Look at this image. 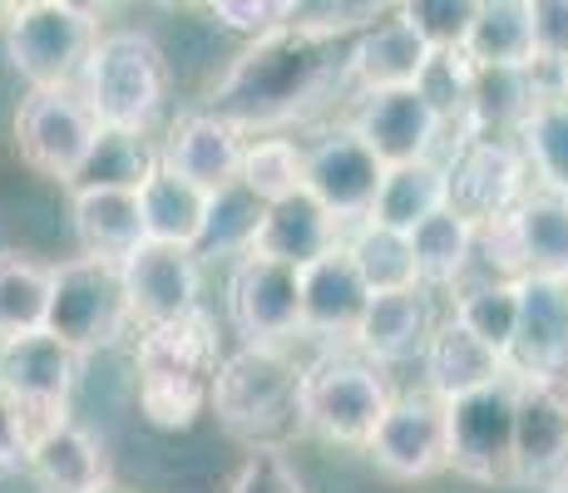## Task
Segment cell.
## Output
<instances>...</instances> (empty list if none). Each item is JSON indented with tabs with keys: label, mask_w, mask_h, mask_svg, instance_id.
<instances>
[{
	"label": "cell",
	"mask_w": 568,
	"mask_h": 493,
	"mask_svg": "<svg viewBox=\"0 0 568 493\" xmlns=\"http://www.w3.org/2000/svg\"><path fill=\"white\" fill-rule=\"evenodd\" d=\"M445 469L469 484H515V376L445 404Z\"/></svg>",
	"instance_id": "8"
},
{
	"label": "cell",
	"mask_w": 568,
	"mask_h": 493,
	"mask_svg": "<svg viewBox=\"0 0 568 493\" xmlns=\"http://www.w3.org/2000/svg\"><path fill=\"white\" fill-rule=\"evenodd\" d=\"M332 74H336V40L282 25L237 54L233 70L217 80L207 114L227 119L237 134L287 124L326 90Z\"/></svg>",
	"instance_id": "1"
},
{
	"label": "cell",
	"mask_w": 568,
	"mask_h": 493,
	"mask_svg": "<svg viewBox=\"0 0 568 493\" xmlns=\"http://www.w3.org/2000/svg\"><path fill=\"white\" fill-rule=\"evenodd\" d=\"M549 493H568V474H559V479H554V484H549Z\"/></svg>",
	"instance_id": "47"
},
{
	"label": "cell",
	"mask_w": 568,
	"mask_h": 493,
	"mask_svg": "<svg viewBox=\"0 0 568 493\" xmlns=\"http://www.w3.org/2000/svg\"><path fill=\"white\" fill-rule=\"evenodd\" d=\"M297 287H302V331L326 336V341H352L366 316L371 287L362 281L356 261L346 257V247H332L312 267H302Z\"/></svg>",
	"instance_id": "19"
},
{
	"label": "cell",
	"mask_w": 568,
	"mask_h": 493,
	"mask_svg": "<svg viewBox=\"0 0 568 493\" xmlns=\"http://www.w3.org/2000/svg\"><path fill=\"white\" fill-rule=\"evenodd\" d=\"M568 474V390L515 380V484Z\"/></svg>",
	"instance_id": "18"
},
{
	"label": "cell",
	"mask_w": 568,
	"mask_h": 493,
	"mask_svg": "<svg viewBox=\"0 0 568 493\" xmlns=\"http://www.w3.org/2000/svg\"><path fill=\"white\" fill-rule=\"evenodd\" d=\"M262 223V203L243 183H223L217 193H207V213H203V233L193 243V257H247L253 251Z\"/></svg>",
	"instance_id": "37"
},
{
	"label": "cell",
	"mask_w": 568,
	"mask_h": 493,
	"mask_svg": "<svg viewBox=\"0 0 568 493\" xmlns=\"http://www.w3.org/2000/svg\"><path fill=\"white\" fill-rule=\"evenodd\" d=\"M460 54L475 70H539L529 0H485V6H475Z\"/></svg>",
	"instance_id": "28"
},
{
	"label": "cell",
	"mask_w": 568,
	"mask_h": 493,
	"mask_svg": "<svg viewBox=\"0 0 568 493\" xmlns=\"http://www.w3.org/2000/svg\"><path fill=\"white\" fill-rule=\"evenodd\" d=\"M80 360L70 346H60L50 331L36 336H10L0 341V390L26 410L30 430H50V424L70 420V394L80 380Z\"/></svg>",
	"instance_id": "11"
},
{
	"label": "cell",
	"mask_w": 568,
	"mask_h": 493,
	"mask_svg": "<svg viewBox=\"0 0 568 493\" xmlns=\"http://www.w3.org/2000/svg\"><path fill=\"white\" fill-rule=\"evenodd\" d=\"M519 148L529 173L539 178V188L568 197V99L544 94L529 109V119L519 124Z\"/></svg>",
	"instance_id": "35"
},
{
	"label": "cell",
	"mask_w": 568,
	"mask_h": 493,
	"mask_svg": "<svg viewBox=\"0 0 568 493\" xmlns=\"http://www.w3.org/2000/svg\"><path fill=\"white\" fill-rule=\"evenodd\" d=\"M519 321L509 341L505 370L529 386L568 390V281L554 277H515Z\"/></svg>",
	"instance_id": "12"
},
{
	"label": "cell",
	"mask_w": 568,
	"mask_h": 493,
	"mask_svg": "<svg viewBox=\"0 0 568 493\" xmlns=\"http://www.w3.org/2000/svg\"><path fill=\"white\" fill-rule=\"evenodd\" d=\"M26 474L40 493H100L109 484V454L84 424L60 420L30 440Z\"/></svg>",
	"instance_id": "21"
},
{
	"label": "cell",
	"mask_w": 568,
	"mask_h": 493,
	"mask_svg": "<svg viewBox=\"0 0 568 493\" xmlns=\"http://www.w3.org/2000/svg\"><path fill=\"white\" fill-rule=\"evenodd\" d=\"M534 173L524 163L515 138H465L455 158L445 163V207L465 217L469 227H499L534 188Z\"/></svg>",
	"instance_id": "9"
},
{
	"label": "cell",
	"mask_w": 568,
	"mask_h": 493,
	"mask_svg": "<svg viewBox=\"0 0 568 493\" xmlns=\"http://www.w3.org/2000/svg\"><path fill=\"white\" fill-rule=\"evenodd\" d=\"M100 493H124V489H114V484H104V489H100Z\"/></svg>",
	"instance_id": "49"
},
{
	"label": "cell",
	"mask_w": 568,
	"mask_h": 493,
	"mask_svg": "<svg viewBox=\"0 0 568 493\" xmlns=\"http://www.w3.org/2000/svg\"><path fill=\"white\" fill-rule=\"evenodd\" d=\"M302 173H307V148L292 144V138H272V134L247 138L243 158H237V183H243L262 207L302 193Z\"/></svg>",
	"instance_id": "39"
},
{
	"label": "cell",
	"mask_w": 568,
	"mask_h": 493,
	"mask_svg": "<svg viewBox=\"0 0 568 493\" xmlns=\"http://www.w3.org/2000/svg\"><path fill=\"white\" fill-rule=\"evenodd\" d=\"M217 326L213 316L193 311L173 326L139 331L134 376H139V414L154 430H189L207 410V390L217 376Z\"/></svg>",
	"instance_id": "2"
},
{
	"label": "cell",
	"mask_w": 568,
	"mask_h": 493,
	"mask_svg": "<svg viewBox=\"0 0 568 493\" xmlns=\"http://www.w3.org/2000/svg\"><path fill=\"white\" fill-rule=\"evenodd\" d=\"M159 168V148L149 134L134 129H94V144L84 153L70 188H100V193H139Z\"/></svg>",
	"instance_id": "30"
},
{
	"label": "cell",
	"mask_w": 568,
	"mask_h": 493,
	"mask_svg": "<svg viewBox=\"0 0 568 493\" xmlns=\"http://www.w3.org/2000/svg\"><path fill=\"white\" fill-rule=\"evenodd\" d=\"M381 16H386V6H297V0H292L287 25L307 30V35H322V40H336L342 30L376 25Z\"/></svg>",
	"instance_id": "43"
},
{
	"label": "cell",
	"mask_w": 568,
	"mask_h": 493,
	"mask_svg": "<svg viewBox=\"0 0 568 493\" xmlns=\"http://www.w3.org/2000/svg\"><path fill=\"white\" fill-rule=\"evenodd\" d=\"M70 217H74V237H80V257L104 261V267H124L149 243L139 193L70 188Z\"/></svg>",
	"instance_id": "23"
},
{
	"label": "cell",
	"mask_w": 568,
	"mask_h": 493,
	"mask_svg": "<svg viewBox=\"0 0 568 493\" xmlns=\"http://www.w3.org/2000/svg\"><path fill=\"white\" fill-rule=\"evenodd\" d=\"M390 400L386 376L362 356H322L302 370V430L326 444L366 449Z\"/></svg>",
	"instance_id": "6"
},
{
	"label": "cell",
	"mask_w": 568,
	"mask_h": 493,
	"mask_svg": "<svg viewBox=\"0 0 568 493\" xmlns=\"http://www.w3.org/2000/svg\"><path fill=\"white\" fill-rule=\"evenodd\" d=\"M207 404L253 449H277L282 434L302 430V370L287 346H243L217 360Z\"/></svg>",
	"instance_id": "3"
},
{
	"label": "cell",
	"mask_w": 568,
	"mask_h": 493,
	"mask_svg": "<svg viewBox=\"0 0 568 493\" xmlns=\"http://www.w3.org/2000/svg\"><path fill=\"white\" fill-rule=\"evenodd\" d=\"M50 271V261L30 257V251L0 247V341L45 331Z\"/></svg>",
	"instance_id": "33"
},
{
	"label": "cell",
	"mask_w": 568,
	"mask_h": 493,
	"mask_svg": "<svg viewBox=\"0 0 568 493\" xmlns=\"http://www.w3.org/2000/svg\"><path fill=\"white\" fill-rule=\"evenodd\" d=\"M371 464L390 479H430L445 469V404L430 394H400L381 414L376 434L366 444Z\"/></svg>",
	"instance_id": "16"
},
{
	"label": "cell",
	"mask_w": 568,
	"mask_h": 493,
	"mask_svg": "<svg viewBox=\"0 0 568 493\" xmlns=\"http://www.w3.org/2000/svg\"><path fill=\"white\" fill-rule=\"evenodd\" d=\"M94 114L80 90H30L16 109V148L40 178L74 183L94 144Z\"/></svg>",
	"instance_id": "10"
},
{
	"label": "cell",
	"mask_w": 568,
	"mask_h": 493,
	"mask_svg": "<svg viewBox=\"0 0 568 493\" xmlns=\"http://www.w3.org/2000/svg\"><path fill=\"white\" fill-rule=\"evenodd\" d=\"M6 20H10V6H0V30H6Z\"/></svg>",
	"instance_id": "48"
},
{
	"label": "cell",
	"mask_w": 568,
	"mask_h": 493,
	"mask_svg": "<svg viewBox=\"0 0 568 493\" xmlns=\"http://www.w3.org/2000/svg\"><path fill=\"white\" fill-rule=\"evenodd\" d=\"M381 163L352 129H336L322 144L307 153V173H302V188L326 207L336 227L346 223H366L371 207H376V188H381Z\"/></svg>",
	"instance_id": "15"
},
{
	"label": "cell",
	"mask_w": 568,
	"mask_h": 493,
	"mask_svg": "<svg viewBox=\"0 0 568 493\" xmlns=\"http://www.w3.org/2000/svg\"><path fill=\"white\" fill-rule=\"evenodd\" d=\"M352 341L371 366H390V360H406L415 350H425V341H430V306H425V291L420 287L371 291L366 316Z\"/></svg>",
	"instance_id": "27"
},
{
	"label": "cell",
	"mask_w": 568,
	"mask_h": 493,
	"mask_svg": "<svg viewBox=\"0 0 568 493\" xmlns=\"http://www.w3.org/2000/svg\"><path fill=\"white\" fill-rule=\"evenodd\" d=\"M396 16L406 20L430 50H460L469 20H475V0H410Z\"/></svg>",
	"instance_id": "40"
},
{
	"label": "cell",
	"mask_w": 568,
	"mask_h": 493,
	"mask_svg": "<svg viewBox=\"0 0 568 493\" xmlns=\"http://www.w3.org/2000/svg\"><path fill=\"white\" fill-rule=\"evenodd\" d=\"M406 237H410L415 281H420V287H450V281L465 277L469 257H475V227H469L465 217H455L450 207L425 217Z\"/></svg>",
	"instance_id": "34"
},
{
	"label": "cell",
	"mask_w": 568,
	"mask_h": 493,
	"mask_svg": "<svg viewBox=\"0 0 568 493\" xmlns=\"http://www.w3.org/2000/svg\"><path fill=\"white\" fill-rule=\"evenodd\" d=\"M30 440H36V430H30L26 410H20V404L10 400L6 390H0V474H16V469H26Z\"/></svg>",
	"instance_id": "45"
},
{
	"label": "cell",
	"mask_w": 568,
	"mask_h": 493,
	"mask_svg": "<svg viewBox=\"0 0 568 493\" xmlns=\"http://www.w3.org/2000/svg\"><path fill=\"white\" fill-rule=\"evenodd\" d=\"M479 346H489L499 360L509 356V341H515V321H519V287L515 277H489L479 287H465L455 296V316Z\"/></svg>",
	"instance_id": "38"
},
{
	"label": "cell",
	"mask_w": 568,
	"mask_h": 493,
	"mask_svg": "<svg viewBox=\"0 0 568 493\" xmlns=\"http://www.w3.org/2000/svg\"><path fill=\"white\" fill-rule=\"evenodd\" d=\"M425 394L440 404L460 400V394H475L495 380H505V360L495 356L489 346H479L475 336L465 331L460 321H445V326H430V341H425Z\"/></svg>",
	"instance_id": "26"
},
{
	"label": "cell",
	"mask_w": 568,
	"mask_h": 493,
	"mask_svg": "<svg viewBox=\"0 0 568 493\" xmlns=\"http://www.w3.org/2000/svg\"><path fill=\"white\" fill-rule=\"evenodd\" d=\"M207 16H213L217 25L243 30V35L262 40V35H272V30L287 25L292 0H213V6H207Z\"/></svg>",
	"instance_id": "42"
},
{
	"label": "cell",
	"mask_w": 568,
	"mask_h": 493,
	"mask_svg": "<svg viewBox=\"0 0 568 493\" xmlns=\"http://www.w3.org/2000/svg\"><path fill=\"white\" fill-rule=\"evenodd\" d=\"M139 213H144V237L159 247H179L193 251L203 233V213H207V193L193 183L173 178L169 168H154V178L139 188Z\"/></svg>",
	"instance_id": "31"
},
{
	"label": "cell",
	"mask_w": 568,
	"mask_h": 493,
	"mask_svg": "<svg viewBox=\"0 0 568 493\" xmlns=\"http://www.w3.org/2000/svg\"><path fill=\"white\" fill-rule=\"evenodd\" d=\"M430 45L406 25L400 16L366 25L362 40L346 54V74L362 84V94H381V90H415L430 64Z\"/></svg>",
	"instance_id": "24"
},
{
	"label": "cell",
	"mask_w": 568,
	"mask_h": 493,
	"mask_svg": "<svg viewBox=\"0 0 568 493\" xmlns=\"http://www.w3.org/2000/svg\"><path fill=\"white\" fill-rule=\"evenodd\" d=\"M227 321L243 346H287L302 331V287L297 271L267 257H237L227 281Z\"/></svg>",
	"instance_id": "13"
},
{
	"label": "cell",
	"mask_w": 568,
	"mask_h": 493,
	"mask_svg": "<svg viewBox=\"0 0 568 493\" xmlns=\"http://www.w3.org/2000/svg\"><path fill=\"white\" fill-rule=\"evenodd\" d=\"M119 281H124L129 321H134L139 331L173 326V321L199 311L203 271H199V257H193V251L144 243L124 267H119Z\"/></svg>",
	"instance_id": "14"
},
{
	"label": "cell",
	"mask_w": 568,
	"mask_h": 493,
	"mask_svg": "<svg viewBox=\"0 0 568 493\" xmlns=\"http://www.w3.org/2000/svg\"><path fill=\"white\" fill-rule=\"evenodd\" d=\"M332 247H342V227L326 217V207L316 203L307 188L262 207L253 257H267V261H282V267L302 271V267H312L316 257H326Z\"/></svg>",
	"instance_id": "22"
},
{
	"label": "cell",
	"mask_w": 568,
	"mask_h": 493,
	"mask_svg": "<svg viewBox=\"0 0 568 493\" xmlns=\"http://www.w3.org/2000/svg\"><path fill=\"white\" fill-rule=\"evenodd\" d=\"M346 257L356 261V271H362V281L371 291H410L420 287L415 281V257H410V237L406 233H390V227L381 223H356L352 233L342 237Z\"/></svg>",
	"instance_id": "36"
},
{
	"label": "cell",
	"mask_w": 568,
	"mask_h": 493,
	"mask_svg": "<svg viewBox=\"0 0 568 493\" xmlns=\"http://www.w3.org/2000/svg\"><path fill=\"white\" fill-rule=\"evenodd\" d=\"M352 134L376 153L381 168H400V163L435 158L445 124L420 90H381V94H362Z\"/></svg>",
	"instance_id": "17"
},
{
	"label": "cell",
	"mask_w": 568,
	"mask_h": 493,
	"mask_svg": "<svg viewBox=\"0 0 568 493\" xmlns=\"http://www.w3.org/2000/svg\"><path fill=\"white\" fill-rule=\"evenodd\" d=\"M227 493H307V484H302V474L287 464L282 449H253Z\"/></svg>",
	"instance_id": "41"
},
{
	"label": "cell",
	"mask_w": 568,
	"mask_h": 493,
	"mask_svg": "<svg viewBox=\"0 0 568 493\" xmlns=\"http://www.w3.org/2000/svg\"><path fill=\"white\" fill-rule=\"evenodd\" d=\"M554 94H559V99H568V60H559V64H554Z\"/></svg>",
	"instance_id": "46"
},
{
	"label": "cell",
	"mask_w": 568,
	"mask_h": 493,
	"mask_svg": "<svg viewBox=\"0 0 568 493\" xmlns=\"http://www.w3.org/2000/svg\"><path fill=\"white\" fill-rule=\"evenodd\" d=\"M440 207H445V163L420 158V163H400V168L381 173L371 223L390 227V233H415Z\"/></svg>",
	"instance_id": "32"
},
{
	"label": "cell",
	"mask_w": 568,
	"mask_h": 493,
	"mask_svg": "<svg viewBox=\"0 0 568 493\" xmlns=\"http://www.w3.org/2000/svg\"><path fill=\"white\" fill-rule=\"evenodd\" d=\"M519 277L568 281V197L549 188H529L524 203L505 217Z\"/></svg>",
	"instance_id": "25"
},
{
	"label": "cell",
	"mask_w": 568,
	"mask_h": 493,
	"mask_svg": "<svg viewBox=\"0 0 568 493\" xmlns=\"http://www.w3.org/2000/svg\"><path fill=\"white\" fill-rule=\"evenodd\" d=\"M94 40H100V16L90 6H70V0L10 6L6 54L30 90H74Z\"/></svg>",
	"instance_id": "5"
},
{
	"label": "cell",
	"mask_w": 568,
	"mask_h": 493,
	"mask_svg": "<svg viewBox=\"0 0 568 493\" xmlns=\"http://www.w3.org/2000/svg\"><path fill=\"white\" fill-rule=\"evenodd\" d=\"M80 99L90 104L100 129H134L149 134L169 99V60L144 30H109L94 40L80 74Z\"/></svg>",
	"instance_id": "4"
},
{
	"label": "cell",
	"mask_w": 568,
	"mask_h": 493,
	"mask_svg": "<svg viewBox=\"0 0 568 493\" xmlns=\"http://www.w3.org/2000/svg\"><path fill=\"white\" fill-rule=\"evenodd\" d=\"M129 301L119 267L90 257H70L50 271V306H45V331L74 356H90L100 346H114L129 336Z\"/></svg>",
	"instance_id": "7"
},
{
	"label": "cell",
	"mask_w": 568,
	"mask_h": 493,
	"mask_svg": "<svg viewBox=\"0 0 568 493\" xmlns=\"http://www.w3.org/2000/svg\"><path fill=\"white\" fill-rule=\"evenodd\" d=\"M247 138L237 134L227 119L217 114H183L169 129V144L159 148V168H169L173 178L193 183L203 193H217L223 183L237 178V158H243Z\"/></svg>",
	"instance_id": "20"
},
{
	"label": "cell",
	"mask_w": 568,
	"mask_h": 493,
	"mask_svg": "<svg viewBox=\"0 0 568 493\" xmlns=\"http://www.w3.org/2000/svg\"><path fill=\"white\" fill-rule=\"evenodd\" d=\"M534 20V50H539V64H559L568 60V0H534L529 6Z\"/></svg>",
	"instance_id": "44"
},
{
	"label": "cell",
	"mask_w": 568,
	"mask_h": 493,
	"mask_svg": "<svg viewBox=\"0 0 568 493\" xmlns=\"http://www.w3.org/2000/svg\"><path fill=\"white\" fill-rule=\"evenodd\" d=\"M539 99L544 94L534 90V70H475L460 119L465 138H515Z\"/></svg>",
	"instance_id": "29"
}]
</instances>
